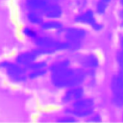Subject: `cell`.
I'll list each match as a JSON object with an SVG mask.
<instances>
[{
    "label": "cell",
    "instance_id": "23",
    "mask_svg": "<svg viewBox=\"0 0 123 123\" xmlns=\"http://www.w3.org/2000/svg\"><path fill=\"white\" fill-rule=\"evenodd\" d=\"M120 45L123 48V37H121V39H120Z\"/></svg>",
    "mask_w": 123,
    "mask_h": 123
},
{
    "label": "cell",
    "instance_id": "16",
    "mask_svg": "<svg viewBox=\"0 0 123 123\" xmlns=\"http://www.w3.org/2000/svg\"><path fill=\"white\" fill-rule=\"evenodd\" d=\"M110 2L106 1V0H99L96 4V12L98 14H103L105 13L108 6H109Z\"/></svg>",
    "mask_w": 123,
    "mask_h": 123
},
{
    "label": "cell",
    "instance_id": "4",
    "mask_svg": "<svg viewBox=\"0 0 123 123\" xmlns=\"http://www.w3.org/2000/svg\"><path fill=\"white\" fill-rule=\"evenodd\" d=\"M74 20L78 23L87 24V25L91 26L92 29L95 30V31H101L102 28H103L102 24H100L96 21L95 16H94V12L92 10H86V12L76 15Z\"/></svg>",
    "mask_w": 123,
    "mask_h": 123
},
{
    "label": "cell",
    "instance_id": "22",
    "mask_svg": "<svg viewBox=\"0 0 123 123\" xmlns=\"http://www.w3.org/2000/svg\"><path fill=\"white\" fill-rule=\"evenodd\" d=\"M119 14H120V17L123 19V9H122V10L119 12Z\"/></svg>",
    "mask_w": 123,
    "mask_h": 123
},
{
    "label": "cell",
    "instance_id": "20",
    "mask_svg": "<svg viewBox=\"0 0 123 123\" xmlns=\"http://www.w3.org/2000/svg\"><path fill=\"white\" fill-rule=\"evenodd\" d=\"M59 122H75L76 121V119L73 117V115H66V116H64V117H62V118H61V119H59L58 120Z\"/></svg>",
    "mask_w": 123,
    "mask_h": 123
},
{
    "label": "cell",
    "instance_id": "21",
    "mask_svg": "<svg viewBox=\"0 0 123 123\" xmlns=\"http://www.w3.org/2000/svg\"><path fill=\"white\" fill-rule=\"evenodd\" d=\"M90 121H96V122H98V121H100L101 120V117L99 116V115H97V114H91L90 115V119H89Z\"/></svg>",
    "mask_w": 123,
    "mask_h": 123
},
{
    "label": "cell",
    "instance_id": "19",
    "mask_svg": "<svg viewBox=\"0 0 123 123\" xmlns=\"http://www.w3.org/2000/svg\"><path fill=\"white\" fill-rule=\"evenodd\" d=\"M116 62L121 69H123V48L116 53Z\"/></svg>",
    "mask_w": 123,
    "mask_h": 123
},
{
    "label": "cell",
    "instance_id": "12",
    "mask_svg": "<svg viewBox=\"0 0 123 123\" xmlns=\"http://www.w3.org/2000/svg\"><path fill=\"white\" fill-rule=\"evenodd\" d=\"M40 28L45 31L49 30H62V24L58 21L57 19H49L47 21H43L40 24Z\"/></svg>",
    "mask_w": 123,
    "mask_h": 123
},
{
    "label": "cell",
    "instance_id": "13",
    "mask_svg": "<svg viewBox=\"0 0 123 123\" xmlns=\"http://www.w3.org/2000/svg\"><path fill=\"white\" fill-rule=\"evenodd\" d=\"M69 66H70L69 60H62V61L56 62L53 64H51L49 67V70L50 72H55V71H58V70H61V69H63Z\"/></svg>",
    "mask_w": 123,
    "mask_h": 123
},
{
    "label": "cell",
    "instance_id": "11",
    "mask_svg": "<svg viewBox=\"0 0 123 123\" xmlns=\"http://www.w3.org/2000/svg\"><path fill=\"white\" fill-rule=\"evenodd\" d=\"M27 20L33 24V25H39L44 21V15L42 14L41 12L37 11H29L28 13L26 14Z\"/></svg>",
    "mask_w": 123,
    "mask_h": 123
},
{
    "label": "cell",
    "instance_id": "9",
    "mask_svg": "<svg viewBox=\"0 0 123 123\" xmlns=\"http://www.w3.org/2000/svg\"><path fill=\"white\" fill-rule=\"evenodd\" d=\"M80 64L83 68H88V69H95L99 65V60L94 54H87L86 56H83L80 61Z\"/></svg>",
    "mask_w": 123,
    "mask_h": 123
},
{
    "label": "cell",
    "instance_id": "10",
    "mask_svg": "<svg viewBox=\"0 0 123 123\" xmlns=\"http://www.w3.org/2000/svg\"><path fill=\"white\" fill-rule=\"evenodd\" d=\"M49 3L50 2L46 0H26L25 5L29 11H37L42 12Z\"/></svg>",
    "mask_w": 123,
    "mask_h": 123
},
{
    "label": "cell",
    "instance_id": "5",
    "mask_svg": "<svg viewBox=\"0 0 123 123\" xmlns=\"http://www.w3.org/2000/svg\"><path fill=\"white\" fill-rule=\"evenodd\" d=\"M83 96H84V88L81 87L80 86H76L67 88V90L64 92V94L62 97V101L64 104L73 103L83 98Z\"/></svg>",
    "mask_w": 123,
    "mask_h": 123
},
{
    "label": "cell",
    "instance_id": "6",
    "mask_svg": "<svg viewBox=\"0 0 123 123\" xmlns=\"http://www.w3.org/2000/svg\"><path fill=\"white\" fill-rule=\"evenodd\" d=\"M38 57H39V55L37 54L36 49H34V50H31V51H24V52H21V53L17 54L15 59H14V62H17L18 64L24 66V67H27L33 62L37 61V59Z\"/></svg>",
    "mask_w": 123,
    "mask_h": 123
},
{
    "label": "cell",
    "instance_id": "25",
    "mask_svg": "<svg viewBox=\"0 0 123 123\" xmlns=\"http://www.w3.org/2000/svg\"><path fill=\"white\" fill-rule=\"evenodd\" d=\"M106 1H108V2H110V3H111V0H106Z\"/></svg>",
    "mask_w": 123,
    "mask_h": 123
},
{
    "label": "cell",
    "instance_id": "2",
    "mask_svg": "<svg viewBox=\"0 0 123 123\" xmlns=\"http://www.w3.org/2000/svg\"><path fill=\"white\" fill-rule=\"evenodd\" d=\"M0 69L4 70L8 79L14 84H21L27 81V69L26 67L18 64L17 62H12L4 60L0 62Z\"/></svg>",
    "mask_w": 123,
    "mask_h": 123
},
{
    "label": "cell",
    "instance_id": "24",
    "mask_svg": "<svg viewBox=\"0 0 123 123\" xmlns=\"http://www.w3.org/2000/svg\"><path fill=\"white\" fill-rule=\"evenodd\" d=\"M119 2H120V5L123 7V0H119Z\"/></svg>",
    "mask_w": 123,
    "mask_h": 123
},
{
    "label": "cell",
    "instance_id": "26",
    "mask_svg": "<svg viewBox=\"0 0 123 123\" xmlns=\"http://www.w3.org/2000/svg\"><path fill=\"white\" fill-rule=\"evenodd\" d=\"M122 120H123V115H122Z\"/></svg>",
    "mask_w": 123,
    "mask_h": 123
},
{
    "label": "cell",
    "instance_id": "15",
    "mask_svg": "<svg viewBox=\"0 0 123 123\" xmlns=\"http://www.w3.org/2000/svg\"><path fill=\"white\" fill-rule=\"evenodd\" d=\"M41 68H47V63H46V62H43V61L37 62V61H35V62H33L31 64H29V65L26 67L27 71H28V70L30 71V70L41 69Z\"/></svg>",
    "mask_w": 123,
    "mask_h": 123
},
{
    "label": "cell",
    "instance_id": "7",
    "mask_svg": "<svg viewBox=\"0 0 123 123\" xmlns=\"http://www.w3.org/2000/svg\"><path fill=\"white\" fill-rule=\"evenodd\" d=\"M86 36V31L83 28L78 27H71L67 28L64 31V37L65 40L73 41V42H82L83 39Z\"/></svg>",
    "mask_w": 123,
    "mask_h": 123
},
{
    "label": "cell",
    "instance_id": "14",
    "mask_svg": "<svg viewBox=\"0 0 123 123\" xmlns=\"http://www.w3.org/2000/svg\"><path fill=\"white\" fill-rule=\"evenodd\" d=\"M46 74H47V68H41V69L30 70L27 73V76H28V79L35 80V79H37V78H41Z\"/></svg>",
    "mask_w": 123,
    "mask_h": 123
},
{
    "label": "cell",
    "instance_id": "1",
    "mask_svg": "<svg viewBox=\"0 0 123 123\" xmlns=\"http://www.w3.org/2000/svg\"><path fill=\"white\" fill-rule=\"evenodd\" d=\"M86 78L84 68L66 67L55 72H51V81L54 86L58 88H69L80 86Z\"/></svg>",
    "mask_w": 123,
    "mask_h": 123
},
{
    "label": "cell",
    "instance_id": "8",
    "mask_svg": "<svg viewBox=\"0 0 123 123\" xmlns=\"http://www.w3.org/2000/svg\"><path fill=\"white\" fill-rule=\"evenodd\" d=\"M42 14L48 19H59L62 15V9L56 2H50L42 11Z\"/></svg>",
    "mask_w": 123,
    "mask_h": 123
},
{
    "label": "cell",
    "instance_id": "18",
    "mask_svg": "<svg viewBox=\"0 0 123 123\" xmlns=\"http://www.w3.org/2000/svg\"><path fill=\"white\" fill-rule=\"evenodd\" d=\"M22 33L25 37H27L29 38H32V39H35L37 37V33L35 31V29H33L31 27H25L22 30Z\"/></svg>",
    "mask_w": 123,
    "mask_h": 123
},
{
    "label": "cell",
    "instance_id": "3",
    "mask_svg": "<svg viewBox=\"0 0 123 123\" xmlns=\"http://www.w3.org/2000/svg\"><path fill=\"white\" fill-rule=\"evenodd\" d=\"M66 112L76 117H87L94 112V101L91 98H81L72 103Z\"/></svg>",
    "mask_w": 123,
    "mask_h": 123
},
{
    "label": "cell",
    "instance_id": "17",
    "mask_svg": "<svg viewBox=\"0 0 123 123\" xmlns=\"http://www.w3.org/2000/svg\"><path fill=\"white\" fill-rule=\"evenodd\" d=\"M112 103L117 108L123 107V91L119 92V93L112 94Z\"/></svg>",
    "mask_w": 123,
    "mask_h": 123
}]
</instances>
